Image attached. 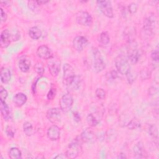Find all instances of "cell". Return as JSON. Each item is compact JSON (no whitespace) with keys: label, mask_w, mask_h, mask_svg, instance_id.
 <instances>
[{"label":"cell","mask_w":159,"mask_h":159,"mask_svg":"<svg viewBox=\"0 0 159 159\" xmlns=\"http://www.w3.org/2000/svg\"><path fill=\"white\" fill-rule=\"evenodd\" d=\"M61 110L58 107H53L49 109L46 113V116L48 120L55 124L59 122L61 117Z\"/></svg>","instance_id":"cell-8"},{"label":"cell","mask_w":159,"mask_h":159,"mask_svg":"<svg viewBox=\"0 0 159 159\" xmlns=\"http://www.w3.org/2000/svg\"><path fill=\"white\" fill-rule=\"evenodd\" d=\"M133 153L134 157L136 158H145L146 152L144 146L141 142H138L133 147Z\"/></svg>","instance_id":"cell-15"},{"label":"cell","mask_w":159,"mask_h":159,"mask_svg":"<svg viewBox=\"0 0 159 159\" xmlns=\"http://www.w3.org/2000/svg\"><path fill=\"white\" fill-rule=\"evenodd\" d=\"M60 129L55 124L50 126L47 132L48 139L52 141L57 140L60 137Z\"/></svg>","instance_id":"cell-13"},{"label":"cell","mask_w":159,"mask_h":159,"mask_svg":"<svg viewBox=\"0 0 159 159\" xmlns=\"http://www.w3.org/2000/svg\"><path fill=\"white\" fill-rule=\"evenodd\" d=\"M158 92V89L154 86L151 87L150 89H148V93L150 95H153Z\"/></svg>","instance_id":"cell-44"},{"label":"cell","mask_w":159,"mask_h":159,"mask_svg":"<svg viewBox=\"0 0 159 159\" xmlns=\"http://www.w3.org/2000/svg\"><path fill=\"white\" fill-rule=\"evenodd\" d=\"M138 9V6L135 2L130 3L128 6V11L131 14H134L137 12Z\"/></svg>","instance_id":"cell-38"},{"label":"cell","mask_w":159,"mask_h":159,"mask_svg":"<svg viewBox=\"0 0 159 159\" xmlns=\"http://www.w3.org/2000/svg\"><path fill=\"white\" fill-rule=\"evenodd\" d=\"M81 83V80L80 77L76 75V77H75L74 81H73L71 84L68 88H71L73 90H77L80 87Z\"/></svg>","instance_id":"cell-31"},{"label":"cell","mask_w":159,"mask_h":159,"mask_svg":"<svg viewBox=\"0 0 159 159\" xmlns=\"http://www.w3.org/2000/svg\"><path fill=\"white\" fill-rule=\"evenodd\" d=\"M76 21L83 26H91L93 24V17L87 11H79L76 15Z\"/></svg>","instance_id":"cell-5"},{"label":"cell","mask_w":159,"mask_h":159,"mask_svg":"<svg viewBox=\"0 0 159 159\" xmlns=\"http://www.w3.org/2000/svg\"><path fill=\"white\" fill-rule=\"evenodd\" d=\"M1 9V22H6L7 20V14L3 11V9L2 8L0 9Z\"/></svg>","instance_id":"cell-42"},{"label":"cell","mask_w":159,"mask_h":159,"mask_svg":"<svg viewBox=\"0 0 159 159\" xmlns=\"http://www.w3.org/2000/svg\"><path fill=\"white\" fill-rule=\"evenodd\" d=\"M148 133L149 135L153 137L155 140H156L157 142H158V129L157 127L154 124H150L148 125L147 128Z\"/></svg>","instance_id":"cell-27"},{"label":"cell","mask_w":159,"mask_h":159,"mask_svg":"<svg viewBox=\"0 0 159 159\" xmlns=\"http://www.w3.org/2000/svg\"><path fill=\"white\" fill-rule=\"evenodd\" d=\"M27 97L22 93H18L13 98V102L17 107L22 106L27 101Z\"/></svg>","instance_id":"cell-19"},{"label":"cell","mask_w":159,"mask_h":159,"mask_svg":"<svg viewBox=\"0 0 159 159\" xmlns=\"http://www.w3.org/2000/svg\"><path fill=\"white\" fill-rule=\"evenodd\" d=\"M135 34V29L132 27H127L124 31V36L129 43L134 42Z\"/></svg>","instance_id":"cell-18"},{"label":"cell","mask_w":159,"mask_h":159,"mask_svg":"<svg viewBox=\"0 0 159 159\" xmlns=\"http://www.w3.org/2000/svg\"><path fill=\"white\" fill-rule=\"evenodd\" d=\"M125 76H126L127 81L129 83H132L135 80L136 77H137V75L135 74V73L132 72L131 71V70Z\"/></svg>","instance_id":"cell-35"},{"label":"cell","mask_w":159,"mask_h":159,"mask_svg":"<svg viewBox=\"0 0 159 159\" xmlns=\"http://www.w3.org/2000/svg\"><path fill=\"white\" fill-rule=\"evenodd\" d=\"M140 58V54L139 51L135 47H130L128 50V58L132 63H137Z\"/></svg>","instance_id":"cell-17"},{"label":"cell","mask_w":159,"mask_h":159,"mask_svg":"<svg viewBox=\"0 0 159 159\" xmlns=\"http://www.w3.org/2000/svg\"><path fill=\"white\" fill-rule=\"evenodd\" d=\"M155 22L156 17L153 14L150 15L144 19L143 29L147 35H151L153 34V31L155 26Z\"/></svg>","instance_id":"cell-9"},{"label":"cell","mask_w":159,"mask_h":159,"mask_svg":"<svg viewBox=\"0 0 159 159\" xmlns=\"http://www.w3.org/2000/svg\"><path fill=\"white\" fill-rule=\"evenodd\" d=\"M106 77L108 81H113L119 77L118 72L115 70H111L106 73Z\"/></svg>","instance_id":"cell-33"},{"label":"cell","mask_w":159,"mask_h":159,"mask_svg":"<svg viewBox=\"0 0 159 159\" xmlns=\"http://www.w3.org/2000/svg\"><path fill=\"white\" fill-rule=\"evenodd\" d=\"M55 94H56V90L55 88H51L48 94H47V99L48 100H52L53 99L55 96Z\"/></svg>","instance_id":"cell-41"},{"label":"cell","mask_w":159,"mask_h":159,"mask_svg":"<svg viewBox=\"0 0 159 159\" xmlns=\"http://www.w3.org/2000/svg\"><path fill=\"white\" fill-rule=\"evenodd\" d=\"M11 34L8 29H4L1 32L0 38V45L2 48L7 47L11 43Z\"/></svg>","instance_id":"cell-16"},{"label":"cell","mask_w":159,"mask_h":159,"mask_svg":"<svg viewBox=\"0 0 159 159\" xmlns=\"http://www.w3.org/2000/svg\"><path fill=\"white\" fill-rule=\"evenodd\" d=\"M117 158H125L126 157H125V154H124L123 153H120L119 155V156L117 157Z\"/></svg>","instance_id":"cell-47"},{"label":"cell","mask_w":159,"mask_h":159,"mask_svg":"<svg viewBox=\"0 0 159 159\" xmlns=\"http://www.w3.org/2000/svg\"><path fill=\"white\" fill-rule=\"evenodd\" d=\"M127 127L130 130H135L141 127V124L137 118H134L128 122Z\"/></svg>","instance_id":"cell-28"},{"label":"cell","mask_w":159,"mask_h":159,"mask_svg":"<svg viewBox=\"0 0 159 159\" xmlns=\"http://www.w3.org/2000/svg\"><path fill=\"white\" fill-rule=\"evenodd\" d=\"M60 108L63 112L70 111L73 104V98L70 93H66L62 96L60 100Z\"/></svg>","instance_id":"cell-6"},{"label":"cell","mask_w":159,"mask_h":159,"mask_svg":"<svg viewBox=\"0 0 159 159\" xmlns=\"http://www.w3.org/2000/svg\"><path fill=\"white\" fill-rule=\"evenodd\" d=\"M98 40L101 45H107L110 42V37L107 32H102L99 34Z\"/></svg>","instance_id":"cell-25"},{"label":"cell","mask_w":159,"mask_h":159,"mask_svg":"<svg viewBox=\"0 0 159 159\" xmlns=\"http://www.w3.org/2000/svg\"><path fill=\"white\" fill-rule=\"evenodd\" d=\"M48 70L50 73L53 76H58L60 70V63L57 60L52 59V57L49 59V61L47 63Z\"/></svg>","instance_id":"cell-14"},{"label":"cell","mask_w":159,"mask_h":159,"mask_svg":"<svg viewBox=\"0 0 159 159\" xmlns=\"http://www.w3.org/2000/svg\"><path fill=\"white\" fill-rule=\"evenodd\" d=\"M80 137L84 143H92L96 140V135L91 128L85 129L80 134Z\"/></svg>","instance_id":"cell-12"},{"label":"cell","mask_w":159,"mask_h":159,"mask_svg":"<svg viewBox=\"0 0 159 159\" xmlns=\"http://www.w3.org/2000/svg\"><path fill=\"white\" fill-rule=\"evenodd\" d=\"M0 102H1L0 109H1V115L3 117V118L4 119V120H7L11 117L10 109L5 101H0Z\"/></svg>","instance_id":"cell-22"},{"label":"cell","mask_w":159,"mask_h":159,"mask_svg":"<svg viewBox=\"0 0 159 159\" xmlns=\"http://www.w3.org/2000/svg\"><path fill=\"white\" fill-rule=\"evenodd\" d=\"M97 4L102 14L108 18L114 17V12L111 2L109 1H98Z\"/></svg>","instance_id":"cell-7"},{"label":"cell","mask_w":159,"mask_h":159,"mask_svg":"<svg viewBox=\"0 0 159 159\" xmlns=\"http://www.w3.org/2000/svg\"><path fill=\"white\" fill-rule=\"evenodd\" d=\"M37 55L42 59L49 60L53 57L51 49L47 45H42L39 46L37 49Z\"/></svg>","instance_id":"cell-11"},{"label":"cell","mask_w":159,"mask_h":159,"mask_svg":"<svg viewBox=\"0 0 159 159\" xmlns=\"http://www.w3.org/2000/svg\"><path fill=\"white\" fill-rule=\"evenodd\" d=\"M23 130L27 136H31L34 134L32 124L29 122H25L23 124Z\"/></svg>","instance_id":"cell-29"},{"label":"cell","mask_w":159,"mask_h":159,"mask_svg":"<svg viewBox=\"0 0 159 159\" xmlns=\"http://www.w3.org/2000/svg\"><path fill=\"white\" fill-rule=\"evenodd\" d=\"M29 35L31 39L34 40H37L40 38L42 35V31L38 27L34 26L29 29Z\"/></svg>","instance_id":"cell-24"},{"label":"cell","mask_w":159,"mask_h":159,"mask_svg":"<svg viewBox=\"0 0 159 159\" xmlns=\"http://www.w3.org/2000/svg\"><path fill=\"white\" fill-rule=\"evenodd\" d=\"M9 157L12 159H20L22 158L21 151L17 147H12L8 152Z\"/></svg>","instance_id":"cell-26"},{"label":"cell","mask_w":159,"mask_h":159,"mask_svg":"<svg viewBox=\"0 0 159 159\" xmlns=\"http://www.w3.org/2000/svg\"><path fill=\"white\" fill-rule=\"evenodd\" d=\"M11 80V71L6 67H2L1 70V81L4 84H7Z\"/></svg>","instance_id":"cell-20"},{"label":"cell","mask_w":159,"mask_h":159,"mask_svg":"<svg viewBox=\"0 0 159 159\" xmlns=\"http://www.w3.org/2000/svg\"><path fill=\"white\" fill-rule=\"evenodd\" d=\"M73 117H74V119H75V120L76 121V122H80V120H81V117H80V114L78 112H76V111H75V112H73Z\"/></svg>","instance_id":"cell-43"},{"label":"cell","mask_w":159,"mask_h":159,"mask_svg":"<svg viewBox=\"0 0 159 159\" xmlns=\"http://www.w3.org/2000/svg\"><path fill=\"white\" fill-rule=\"evenodd\" d=\"M6 133L9 137L12 138L14 137L15 134L14 129H13L11 126H7L6 128Z\"/></svg>","instance_id":"cell-39"},{"label":"cell","mask_w":159,"mask_h":159,"mask_svg":"<svg viewBox=\"0 0 159 159\" xmlns=\"http://www.w3.org/2000/svg\"><path fill=\"white\" fill-rule=\"evenodd\" d=\"M11 1H1V4L3 6V4H4V6H7V7H9L11 6Z\"/></svg>","instance_id":"cell-45"},{"label":"cell","mask_w":159,"mask_h":159,"mask_svg":"<svg viewBox=\"0 0 159 159\" xmlns=\"http://www.w3.org/2000/svg\"><path fill=\"white\" fill-rule=\"evenodd\" d=\"M27 6L29 8L34 11V12H37V11H39V8L40 5H39L37 2V1H29L27 2Z\"/></svg>","instance_id":"cell-32"},{"label":"cell","mask_w":159,"mask_h":159,"mask_svg":"<svg viewBox=\"0 0 159 159\" xmlns=\"http://www.w3.org/2000/svg\"><path fill=\"white\" fill-rule=\"evenodd\" d=\"M115 65L117 72L121 75H126L130 71V66L128 60L122 55L116 58Z\"/></svg>","instance_id":"cell-2"},{"label":"cell","mask_w":159,"mask_h":159,"mask_svg":"<svg viewBox=\"0 0 159 159\" xmlns=\"http://www.w3.org/2000/svg\"><path fill=\"white\" fill-rule=\"evenodd\" d=\"M55 158H67V157H66V155H63V154H60L59 155L55 157Z\"/></svg>","instance_id":"cell-46"},{"label":"cell","mask_w":159,"mask_h":159,"mask_svg":"<svg viewBox=\"0 0 159 159\" xmlns=\"http://www.w3.org/2000/svg\"><path fill=\"white\" fill-rule=\"evenodd\" d=\"M19 68L20 70L24 73L29 71L30 67V61L25 58H21L19 61Z\"/></svg>","instance_id":"cell-23"},{"label":"cell","mask_w":159,"mask_h":159,"mask_svg":"<svg viewBox=\"0 0 159 159\" xmlns=\"http://www.w3.org/2000/svg\"><path fill=\"white\" fill-rule=\"evenodd\" d=\"M8 96V92L2 86L0 87V101H5L6 99Z\"/></svg>","instance_id":"cell-36"},{"label":"cell","mask_w":159,"mask_h":159,"mask_svg":"<svg viewBox=\"0 0 159 159\" xmlns=\"http://www.w3.org/2000/svg\"><path fill=\"white\" fill-rule=\"evenodd\" d=\"M76 77L75 71L71 65L68 63H65L63 65V84L68 88Z\"/></svg>","instance_id":"cell-4"},{"label":"cell","mask_w":159,"mask_h":159,"mask_svg":"<svg viewBox=\"0 0 159 159\" xmlns=\"http://www.w3.org/2000/svg\"><path fill=\"white\" fill-rule=\"evenodd\" d=\"M82 143L83 142L80 136H78L68 144L65 152L67 158H75L80 154L82 149Z\"/></svg>","instance_id":"cell-1"},{"label":"cell","mask_w":159,"mask_h":159,"mask_svg":"<svg viewBox=\"0 0 159 159\" xmlns=\"http://www.w3.org/2000/svg\"><path fill=\"white\" fill-rule=\"evenodd\" d=\"M151 58L154 61H158L159 59V52L158 49H155L153 50L151 53Z\"/></svg>","instance_id":"cell-40"},{"label":"cell","mask_w":159,"mask_h":159,"mask_svg":"<svg viewBox=\"0 0 159 159\" xmlns=\"http://www.w3.org/2000/svg\"><path fill=\"white\" fill-rule=\"evenodd\" d=\"M152 72L149 68L145 67L142 68L140 71V76L142 80H146L151 77Z\"/></svg>","instance_id":"cell-30"},{"label":"cell","mask_w":159,"mask_h":159,"mask_svg":"<svg viewBox=\"0 0 159 159\" xmlns=\"http://www.w3.org/2000/svg\"><path fill=\"white\" fill-rule=\"evenodd\" d=\"M86 120L91 127H95L100 122L99 115L98 113H90L87 116Z\"/></svg>","instance_id":"cell-21"},{"label":"cell","mask_w":159,"mask_h":159,"mask_svg":"<svg viewBox=\"0 0 159 159\" xmlns=\"http://www.w3.org/2000/svg\"><path fill=\"white\" fill-rule=\"evenodd\" d=\"M96 97L99 99H104L106 98V92L102 88H98L95 91Z\"/></svg>","instance_id":"cell-34"},{"label":"cell","mask_w":159,"mask_h":159,"mask_svg":"<svg viewBox=\"0 0 159 159\" xmlns=\"http://www.w3.org/2000/svg\"><path fill=\"white\" fill-rule=\"evenodd\" d=\"M88 39L82 35L76 36L73 40V48L78 52H81L88 45Z\"/></svg>","instance_id":"cell-10"},{"label":"cell","mask_w":159,"mask_h":159,"mask_svg":"<svg viewBox=\"0 0 159 159\" xmlns=\"http://www.w3.org/2000/svg\"><path fill=\"white\" fill-rule=\"evenodd\" d=\"M93 68L96 73L101 72L106 68V63L103 60L101 52L97 49L94 48L93 50Z\"/></svg>","instance_id":"cell-3"},{"label":"cell","mask_w":159,"mask_h":159,"mask_svg":"<svg viewBox=\"0 0 159 159\" xmlns=\"http://www.w3.org/2000/svg\"><path fill=\"white\" fill-rule=\"evenodd\" d=\"M34 69L35 70V71L40 74V75H42L43 71H44V68H43V65H42V63L40 62H38L36 63V65L34 66Z\"/></svg>","instance_id":"cell-37"}]
</instances>
